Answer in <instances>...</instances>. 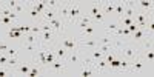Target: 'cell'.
<instances>
[{"label":"cell","instance_id":"cell-1","mask_svg":"<svg viewBox=\"0 0 154 77\" xmlns=\"http://www.w3.org/2000/svg\"><path fill=\"white\" fill-rule=\"evenodd\" d=\"M56 43L60 45L62 48H65L68 53H71V51L79 49V35H77V32L72 31L71 28H66L63 34L57 35Z\"/></svg>","mask_w":154,"mask_h":77},{"label":"cell","instance_id":"cell-2","mask_svg":"<svg viewBox=\"0 0 154 77\" xmlns=\"http://www.w3.org/2000/svg\"><path fill=\"white\" fill-rule=\"evenodd\" d=\"M145 74L152 75V66L148 65V62L145 60L143 54L140 53V54L130 63V68H128V75H145Z\"/></svg>","mask_w":154,"mask_h":77},{"label":"cell","instance_id":"cell-3","mask_svg":"<svg viewBox=\"0 0 154 77\" xmlns=\"http://www.w3.org/2000/svg\"><path fill=\"white\" fill-rule=\"evenodd\" d=\"M43 71H45V75H66V74H69L66 62L60 60V59H56L53 63L46 65L43 68Z\"/></svg>","mask_w":154,"mask_h":77},{"label":"cell","instance_id":"cell-4","mask_svg":"<svg viewBox=\"0 0 154 77\" xmlns=\"http://www.w3.org/2000/svg\"><path fill=\"white\" fill-rule=\"evenodd\" d=\"M85 14V3L83 2H71L69 16L66 20V28H72V25Z\"/></svg>","mask_w":154,"mask_h":77},{"label":"cell","instance_id":"cell-5","mask_svg":"<svg viewBox=\"0 0 154 77\" xmlns=\"http://www.w3.org/2000/svg\"><path fill=\"white\" fill-rule=\"evenodd\" d=\"M140 53H142V46H140V45H137L134 42H126L123 45V48L119 51V56L122 59H126V60L133 62Z\"/></svg>","mask_w":154,"mask_h":77},{"label":"cell","instance_id":"cell-6","mask_svg":"<svg viewBox=\"0 0 154 77\" xmlns=\"http://www.w3.org/2000/svg\"><path fill=\"white\" fill-rule=\"evenodd\" d=\"M100 34H102V28L99 26V25H96V23L88 25V26L83 28L80 32H77L79 38H97Z\"/></svg>","mask_w":154,"mask_h":77},{"label":"cell","instance_id":"cell-7","mask_svg":"<svg viewBox=\"0 0 154 77\" xmlns=\"http://www.w3.org/2000/svg\"><path fill=\"white\" fill-rule=\"evenodd\" d=\"M38 37H40V45H43V46H53L57 40V34H56L54 29L46 31V32H40Z\"/></svg>","mask_w":154,"mask_h":77},{"label":"cell","instance_id":"cell-8","mask_svg":"<svg viewBox=\"0 0 154 77\" xmlns=\"http://www.w3.org/2000/svg\"><path fill=\"white\" fill-rule=\"evenodd\" d=\"M91 23H93V19H91V16H88L86 12H85V14H83V16H82L79 20H77V22L72 25V28H71V29H72V31H75V32H80L83 28H86L88 25H91Z\"/></svg>","mask_w":154,"mask_h":77},{"label":"cell","instance_id":"cell-9","mask_svg":"<svg viewBox=\"0 0 154 77\" xmlns=\"http://www.w3.org/2000/svg\"><path fill=\"white\" fill-rule=\"evenodd\" d=\"M69 6H71V2H60V6L57 9V16L65 23H66L68 16H69Z\"/></svg>","mask_w":154,"mask_h":77},{"label":"cell","instance_id":"cell-10","mask_svg":"<svg viewBox=\"0 0 154 77\" xmlns=\"http://www.w3.org/2000/svg\"><path fill=\"white\" fill-rule=\"evenodd\" d=\"M114 8H116V0H111V2H102V12L108 17L111 14H114Z\"/></svg>","mask_w":154,"mask_h":77},{"label":"cell","instance_id":"cell-11","mask_svg":"<svg viewBox=\"0 0 154 77\" xmlns=\"http://www.w3.org/2000/svg\"><path fill=\"white\" fill-rule=\"evenodd\" d=\"M123 11H125V2L122 0H116V8H114V19H120L123 17Z\"/></svg>","mask_w":154,"mask_h":77},{"label":"cell","instance_id":"cell-12","mask_svg":"<svg viewBox=\"0 0 154 77\" xmlns=\"http://www.w3.org/2000/svg\"><path fill=\"white\" fill-rule=\"evenodd\" d=\"M54 17H57V11H54V9H45L43 12H42V16H40V20L42 22H49V20H53Z\"/></svg>","mask_w":154,"mask_h":77},{"label":"cell","instance_id":"cell-13","mask_svg":"<svg viewBox=\"0 0 154 77\" xmlns=\"http://www.w3.org/2000/svg\"><path fill=\"white\" fill-rule=\"evenodd\" d=\"M143 51V57H145V60L148 62V65H151L152 66V63H154V53H152V48H146V49H142Z\"/></svg>","mask_w":154,"mask_h":77},{"label":"cell","instance_id":"cell-14","mask_svg":"<svg viewBox=\"0 0 154 77\" xmlns=\"http://www.w3.org/2000/svg\"><path fill=\"white\" fill-rule=\"evenodd\" d=\"M88 54L91 56V59L94 60V62H97V60H100V59H103V53H102V51H99L97 48L96 49H91V51H88Z\"/></svg>","mask_w":154,"mask_h":77},{"label":"cell","instance_id":"cell-15","mask_svg":"<svg viewBox=\"0 0 154 77\" xmlns=\"http://www.w3.org/2000/svg\"><path fill=\"white\" fill-rule=\"evenodd\" d=\"M56 60V54H54V51H53V46H48L46 48V65H49V63H53ZM45 65V66H46Z\"/></svg>","mask_w":154,"mask_h":77},{"label":"cell","instance_id":"cell-16","mask_svg":"<svg viewBox=\"0 0 154 77\" xmlns=\"http://www.w3.org/2000/svg\"><path fill=\"white\" fill-rule=\"evenodd\" d=\"M59 6H60V2H57V0H46V8H48V9L57 11Z\"/></svg>","mask_w":154,"mask_h":77},{"label":"cell","instance_id":"cell-17","mask_svg":"<svg viewBox=\"0 0 154 77\" xmlns=\"http://www.w3.org/2000/svg\"><path fill=\"white\" fill-rule=\"evenodd\" d=\"M97 49L102 51L103 54H106V53H109V51H112V46H111V45H99Z\"/></svg>","mask_w":154,"mask_h":77},{"label":"cell","instance_id":"cell-18","mask_svg":"<svg viewBox=\"0 0 154 77\" xmlns=\"http://www.w3.org/2000/svg\"><path fill=\"white\" fill-rule=\"evenodd\" d=\"M126 28H128V29H130V32H131V34H133V32H134V31H136V29H137V28H139V26H137V25H136V23H134V22H133V23H131V25H130V26H126Z\"/></svg>","mask_w":154,"mask_h":77},{"label":"cell","instance_id":"cell-19","mask_svg":"<svg viewBox=\"0 0 154 77\" xmlns=\"http://www.w3.org/2000/svg\"><path fill=\"white\" fill-rule=\"evenodd\" d=\"M6 6H5V2H0V14L3 12V9H5Z\"/></svg>","mask_w":154,"mask_h":77}]
</instances>
